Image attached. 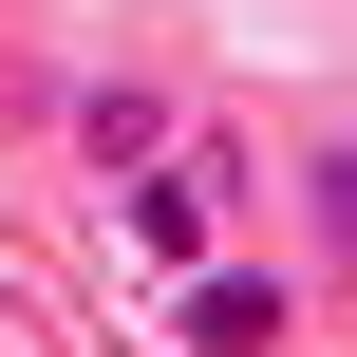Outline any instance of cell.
Here are the masks:
<instances>
[{"label": "cell", "mask_w": 357, "mask_h": 357, "mask_svg": "<svg viewBox=\"0 0 357 357\" xmlns=\"http://www.w3.org/2000/svg\"><path fill=\"white\" fill-rule=\"evenodd\" d=\"M226 226H245V151L226 132H169L151 169H113V245L132 264H207Z\"/></svg>", "instance_id": "6da1fadb"}, {"label": "cell", "mask_w": 357, "mask_h": 357, "mask_svg": "<svg viewBox=\"0 0 357 357\" xmlns=\"http://www.w3.org/2000/svg\"><path fill=\"white\" fill-rule=\"evenodd\" d=\"M282 339H301V282L282 264H226V245L169 264V357H282Z\"/></svg>", "instance_id": "7a4b0ae2"}, {"label": "cell", "mask_w": 357, "mask_h": 357, "mask_svg": "<svg viewBox=\"0 0 357 357\" xmlns=\"http://www.w3.org/2000/svg\"><path fill=\"white\" fill-rule=\"evenodd\" d=\"M169 132H188V113H169L151 75H94V94H75V151H94V188H113V169H151Z\"/></svg>", "instance_id": "3957f363"}, {"label": "cell", "mask_w": 357, "mask_h": 357, "mask_svg": "<svg viewBox=\"0 0 357 357\" xmlns=\"http://www.w3.org/2000/svg\"><path fill=\"white\" fill-rule=\"evenodd\" d=\"M301 226H320V264L357 282V132H320V151H301Z\"/></svg>", "instance_id": "277c9868"}]
</instances>
